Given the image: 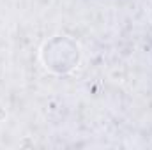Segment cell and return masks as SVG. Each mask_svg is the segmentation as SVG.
Instances as JSON below:
<instances>
[{
    "mask_svg": "<svg viewBox=\"0 0 152 150\" xmlns=\"http://www.w3.org/2000/svg\"><path fill=\"white\" fill-rule=\"evenodd\" d=\"M81 50L75 39L67 36H55L44 42L41 50V60L53 74H67L80 64Z\"/></svg>",
    "mask_w": 152,
    "mask_h": 150,
    "instance_id": "cell-1",
    "label": "cell"
}]
</instances>
